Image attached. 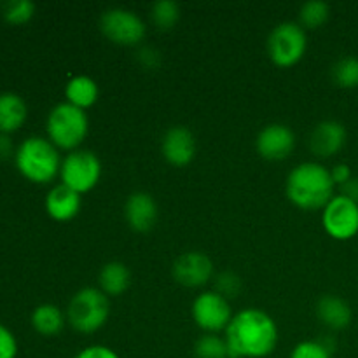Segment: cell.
<instances>
[{
	"instance_id": "27",
	"label": "cell",
	"mask_w": 358,
	"mask_h": 358,
	"mask_svg": "<svg viewBox=\"0 0 358 358\" xmlns=\"http://www.w3.org/2000/svg\"><path fill=\"white\" fill-rule=\"evenodd\" d=\"M215 292L220 294L222 297H226L227 301H229L231 297L240 296V292H241L240 276L233 271H224V273H220V275H217Z\"/></svg>"
},
{
	"instance_id": "29",
	"label": "cell",
	"mask_w": 358,
	"mask_h": 358,
	"mask_svg": "<svg viewBox=\"0 0 358 358\" xmlns=\"http://www.w3.org/2000/svg\"><path fill=\"white\" fill-rule=\"evenodd\" d=\"M136 59L145 70H156L161 65V52L154 48H140Z\"/></svg>"
},
{
	"instance_id": "34",
	"label": "cell",
	"mask_w": 358,
	"mask_h": 358,
	"mask_svg": "<svg viewBox=\"0 0 358 358\" xmlns=\"http://www.w3.org/2000/svg\"><path fill=\"white\" fill-rule=\"evenodd\" d=\"M10 152V143L9 140L0 136V157H7V154Z\"/></svg>"
},
{
	"instance_id": "9",
	"label": "cell",
	"mask_w": 358,
	"mask_h": 358,
	"mask_svg": "<svg viewBox=\"0 0 358 358\" xmlns=\"http://www.w3.org/2000/svg\"><path fill=\"white\" fill-rule=\"evenodd\" d=\"M192 320L196 322L205 334H219L220 331L226 332L227 325L233 320L231 304L226 297L217 294L215 290L201 292L192 303Z\"/></svg>"
},
{
	"instance_id": "18",
	"label": "cell",
	"mask_w": 358,
	"mask_h": 358,
	"mask_svg": "<svg viewBox=\"0 0 358 358\" xmlns=\"http://www.w3.org/2000/svg\"><path fill=\"white\" fill-rule=\"evenodd\" d=\"M100 290L107 297H117L129 289L131 283V273L124 262L110 261L101 268L98 276Z\"/></svg>"
},
{
	"instance_id": "23",
	"label": "cell",
	"mask_w": 358,
	"mask_h": 358,
	"mask_svg": "<svg viewBox=\"0 0 358 358\" xmlns=\"http://www.w3.org/2000/svg\"><path fill=\"white\" fill-rule=\"evenodd\" d=\"M332 80L336 86L343 90L358 87V58L357 56H345L332 66Z\"/></svg>"
},
{
	"instance_id": "7",
	"label": "cell",
	"mask_w": 358,
	"mask_h": 358,
	"mask_svg": "<svg viewBox=\"0 0 358 358\" xmlns=\"http://www.w3.org/2000/svg\"><path fill=\"white\" fill-rule=\"evenodd\" d=\"M62 184L83 196L93 191L101 177V163L91 150L77 149L62 161Z\"/></svg>"
},
{
	"instance_id": "26",
	"label": "cell",
	"mask_w": 358,
	"mask_h": 358,
	"mask_svg": "<svg viewBox=\"0 0 358 358\" xmlns=\"http://www.w3.org/2000/svg\"><path fill=\"white\" fill-rule=\"evenodd\" d=\"M35 6L30 0H10L3 7V17L13 24H23L31 20Z\"/></svg>"
},
{
	"instance_id": "4",
	"label": "cell",
	"mask_w": 358,
	"mask_h": 358,
	"mask_svg": "<svg viewBox=\"0 0 358 358\" xmlns=\"http://www.w3.org/2000/svg\"><path fill=\"white\" fill-rule=\"evenodd\" d=\"M90 131V119L86 112L70 103H59L49 112L48 135L49 142L58 149L73 152L86 140Z\"/></svg>"
},
{
	"instance_id": "22",
	"label": "cell",
	"mask_w": 358,
	"mask_h": 358,
	"mask_svg": "<svg viewBox=\"0 0 358 358\" xmlns=\"http://www.w3.org/2000/svg\"><path fill=\"white\" fill-rule=\"evenodd\" d=\"M331 16V7L322 0H311L301 6L299 9V24L304 30H317L324 27Z\"/></svg>"
},
{
	"instance_id": "10",
	"label": "cell",
	"mask_w": 358,
	"mask_h": 358,
	"mask_svg": "<svg viewBox=\"0 0 358 358\" xmlns=\"http://www.w3.org/2000/svg\"><path fill=\"white\" fill-rule=\"evenodd\" d=\"M325 233L338 241H348L358 234V203L346 196H334L322 212Z\"/></svg>"
},
{
	"instance_id": "15",
	"label": "cell",
	"mask_w": 358,
	"mask_h": 358,
	"mask_svg": "<svg viewBox=\"0 0 358 358\" xmlns=\"http://www.w3.org/2000/svg\"><path fill=\"white\" fill-rule=\"evenodd\" d=\"M348 133L343 122L327 119L318 122L310 135V149L317 157H332L345 147Z\"/></svg>"
},
{
	"instance_id": "16",
	"label": "cell",
	"mask_w": 358,
	"mask_h": 358,
	"mask_svg": "<svg viewBox=\"0 0 358 358\" xmlns=\"http://www.w3.org/2000/svg\"><path fill=\"white\" fill-rule=\"evenodd\" d=\"M80 205H83L80 194H77L76 191L63 184L52 187L45 198V210H48L49 217L58 220V222L72 220L79 213Z\"/></svg>"
},
{
	"instance_id": "1",
	"label": "cell",
	"mask_w": 358,
	"mask_h": 358,
	"mask_svg": "<svg viewBox=\"0 0 358 358\" xmlns=\"http://www.w3.org/2000/svg\"><path fill=\"white\" fill-rule=\"evenodd\" d=\"M224 339L229 358H264L275 352L280 332L268 313L248 308L234 315Z\"/></svg>"
},
{
	"instance_id": "24",
	"label": "cell",
	"mask_w": 358,
	"mask_h": 358,
	"mask_svg": "<svg viewBox=\"0 0 358 358\" xmlns=\"http://www.w3.org/2000/svg\"><path fill=\"white\" fill-rule=\"evenodd\" d=\"M150 17L159 30H171L180 20V7L173 0H159L150 9Z\"/></svg>"
},
{
	"instance_id": "5",
	"label": "cell",
	"mask_w": 358,
	"mask_h": 358,
	"mask_svg": "<svg viewBox=\"0 0 358 358\" xmlns=\"http://www.w3.org/2000/svg\"><path fill=\"white\" fill-rule=\"evenodd\" d=\"M66 317L77 332L93 334L107 324L110 317V301L100 289L86 287L70 299Z\"/></svg>"
},
{
	"instance_id": "3",
	"label": "cell",
	"mask_w": 358,
	"mask_h": 358,
	"mask_svg": "<svg viewBox=\"0 0 358 358\" xmlns=\"http://www.w3.org/2000/svg\"><path fill=\"white\" fill-rule=\"evenodd\" d=\"M16 166L24 178L35 184H48L62 170L58 149L41 136L27 138L16 152Z\"/></svg>"
},
{
	"instance_id": "32",
	"label": "cell",
	"mask_w": 358,
	"mask_h": 358,
	"mask_svg": "<svg viewBox=\"0 0 358 358\" xmlns=\"http://www.w3.org/2000/svg\"><path fill=\"white\" fill-rule=\"evenodd\" d=\"M331 175H332V180H334L336 185H345L346 182L353 177L352 170H350L348 164H345V163L336 164V166L331 170Z\"/></svg>"
},
{
	"instance_id": "11",
	"label": "cell",
	"mask_w": 358,
	"mask_h": 358,
	"mask_svg": "<svg viewBox=\"0 0 358 358\" xmlns=\"http://www.w3.org/2000/svg\"><path fill=\"white\" fill-rule=\"evenodd\" d=\"M171 275L180 285L187 289H198L212 280L213 262L203 252H185L175 259Z\"/></svg>"
},
{
	"instance_id": "12",
	"label": "cell",
	"mask_w": 358,
	"mask_h": 358,
	"mask_svg": "<svg viewBox=\"0 0 358 358\" xmlns=\"http://www.w3.org/2000/svg\"><path fill=\"white\" fill-rule=\"evenodd\" d=\"M255 147L261 157L268 161H283L296 147V135L292 129L280 122H273L259 131Z\"/></svg>"
},
{
	"instance_id": "14",
	"label": "cell",
	"mask_w": 358,
	"mask_h": 358,
	"mask_svg": "<svg viewBox=\"0 0 358 358\" xmlns=\"http://www.w3.org/2000/svg\"><path fill=\"white\" fill-rule=\"evenodd\" d=\"M163 157L171 166L184 168L196 157V138L185 126H173L168 129L161 142Z\"/></svg>"
},
{
	"instance_id": "30",
	"label": "cell",
	"mask_w": 358,
	"mask_h": 358,
	"mask_svg": "<svg viewBox=\"0 0 358 358\" xmlns=\"http://www.w3.org/2000/svg\"><path fill=\"white\" fill-rule=\"evenodd\" d=\"M17 345L14 336L0 325V358H16Z\"/></svg>"
},
{
	"instance_id": "25",
	"label": "cell",
	"mask_w": 358,
	"mask_h": 358,
	"mask_svg": "<svg viewBox=\"0 0 358 358\" xmlns=\"http://www.w3.org/2000/svg\"><path fill=\"white\" fill-rule=\"evenodd\" d=\"M194 355L198 358H229L226 339L217 334H205L196 341Z\"/></svg>"
},
{
	"instance_id": "28",
	"label": "cell",
	"mask_w": 358,
	"mask_h": 358,
	"mask_svg": "<svg viewBox=\"0 0 358 358\" xmlns=\"http://www.w3.org/2000/svg\"><path fill=\"white\" fill-rule=\"evenodd\" d=\"M290 358H331V350L320 341H303L292 350Z\"/></svg>"
},
{
	"instance_id": "8",
	"label": "cell",
	"mask_w": 358,
	"mask_h": 358,
	"mask_svg": "<svg viewBox=\"0 0 358 358\" xmlns=\"http://www.w3.org/2000/svg\"><path fill=\"white\" fill-rule=\"evenodd\" d=\"M100 30L114 44L133 48L143 41L147 28L136 13L122 7H114L101 14Z\"/></svg>"
},
{
	"instance_id": "21",
	"label": "cell",
	"mask_w": 358,
	"mask_h": 358,
	"mask_svg": "<svg viewBox=\"0 0 358 358\" xmlns=\"http://www.w3.org/2000/svg\"><path fill=\"white\" fill-rule=\"evenodd\" d=\"M31 324L38 334L58 336L63 331L65 318H63L59 308L55 304H41V306L35 308L34 315H31Z\"/></svg>"
},
{
	"instance_id": "33",
	"label": "cell",
	"mask_w": 358,
	"mask_h": 358,
	"mask_svg": "<svg viewBox=\"0 0 358 358\" xmlns=\"http://www.w3.org/2000/svg\"><path fill=\"white\" fill-rule=\"evenodd\" d=\"M341 194L352 201L358 203V178L352 177L345 185H341Z\"/></svg>"
},
{
	"instance_id": "2",
	"label": "cell",
	"mask_w": 358,
	"mask_h": 358,
	"mask_svg": "<svg viewBox=\"0 0 358 358\" xmlns=\"http://www.w3.org/2000/svg\"><path fill=\"white\" fill-rule=\"evenodd\" d=\"M334 180L329 168L324 164L306 161L294 168L287 177V198L297 208L324 210L327 203L334 198Z\"/></svg>"
},
{
	"instance_id": "19",
	"label": "cell",
	"mask_w": 358,
	"mask_h": 358,
	"mask_svg": "<svg viewBox=\"0 0 358 358\" xmlns=\"http://www.w3.org/2000/svg\"><path fill=\"white\" fill-rule=\"evenodd\" d=\"M98 94H100V90H98L96 80L87 76H76L66 83V103L73 105L80 110L93 107L98 101Z\"/></svg>"
},
{
	"instance_id": "20",
	"label": "cell",
	"mask_w": 358,
	"mask_h": 358,
	"mask_svg": "<svg viewBox=\"0 0 358 358\" xmlns=\"http://www.w3.org/2000/svg\"><path fill=\"white\" fill-rule=\"evenodd\" d=\"M27 105L14 93L0 94V131H16L27 119Z\"/></svg>"
},
{
	"instance_id": "6",
	"label": "cell",
	"mask_w": 358,
	"mask_h": 358,
	"mask_svg": "<svg viewBox=\"0 0 358 358\" xmlns=\"http://www.w3.org/2000/svg\"><path fill=\"white\" fill-rule=\"evenodd\" d=\"M306 30L299 23L285 21L276 24L268 37L269 59L280 69H290L297 65L306 55Z\"/></svg>"
},
{
	"instance_id": "17",
	"label": "cell",
	"mask_w": 358,
	"mask_h": 358,
	"mask_svg": "<svg viewBox=\"0 0 358 358\" xmlns=\"http://www.w3.org/2000/svg\"><path fill=\"white\" fill-rule=\"evenodd\" d=\"M317 317L325 327L332 329V331H343L352 324V308L345 299L338 296H327L320 297L317 303Z\"/></svg>"
},
{
	"instance_id": "31",
	"label": "cell",
	"mask_w": 358,
	"mask_h": 358,
	"mask_svg": "<svg viewBox=\"0 0 358 358\" xmlns=\"http://www.w3.org/2000/svg\"><path fill=\"white\" fill-rule=\"evenodd\" d=\"M76 358H119L117 353L114 352L112 348L103 345H93L84 348L83 352H79L76 355Z\"/></svg>"
},
{
	"instance_id": "13",
	"label": "cell",
	"mask_w": 358,
	"mask_h": 358,
	"mask_svg": "<svg viewBox=\"0 0 358 358\" xmlns=\"http://www.w3.org/2000/svg\"><path fill=\"white\" fill-rule=\"evenodd\" d=\"M159 217L156 199L143 191L131 192L124 203V219L135 233H149L154 229Z\"/></svg>"
}]
</instances>
